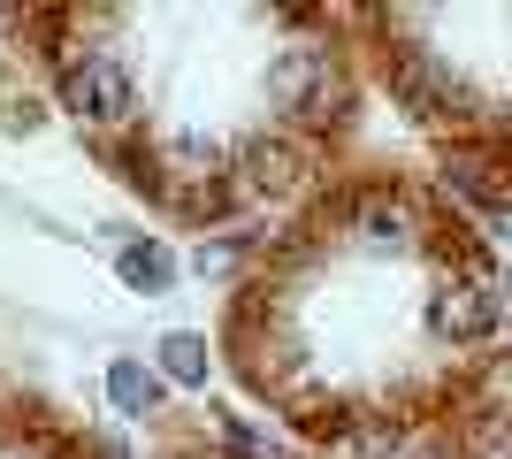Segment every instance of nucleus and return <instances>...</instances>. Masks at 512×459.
I'll use <instances>...</instances> for the list:
<instances>
[{
	"mask_svg": "<svg viewBox=\"0 0 512 459\" xmlns=\"http://www.w3.org/2000/svg\"><path fill=\"white\" fill-rule=\"evenodd\" d=\"M0 459H123V444L85 429V421L54 406L31 383H8L0 375Z\"/></svg>",
	"mask_w": 512,
	"mask_h": 459,
	"instance_id": "obj_4",
	"label": "nucleus"
},
{
	"mask_svg": "<svg viewBox=\"0 0 512 459\" xmlns=\"http://www.w3.org/2000/svg\"><path fill=\"white\" fill-rule=\"evenodd\" d=\"M153 368H161V383H176V391H207V368H214V352L199 329H169L161 345H153Z\"/></svg>",
	"mask_w": 512,
	"mask_h": 459,
	"instance_id": "obj_8",
	"label": "nucleus"
},
{
	"mask_svg": "<svg viewBox=\"0 0 512 459\" xmlns=\"http://www.w3.org/2000/svg\"><path fill=\"white\" fill-rule=\"evenodd\" d=\"M512 314V268L406 176H337L230 276L214 352L306 444L406 452L474 383Z\"/></svg>",
	"mask_w": 512,
	"mask_h": 459,
	"instance_id": "obj_1",
	"label": "nucleus"
},
{
	"mask_svg": "<svg viewBox=\"0 0 512 459\" xmlns=\"http://www.w3.org/2000/svg\"><path fill=\"white\" fill-rule=\"evenodd\" d=\"M375 77L436 138L444 184L512 222V8H360Z\"/></svg>",
	"mask_w": 512,
	"mask_h": 459,
	"instance_id": "obj_3",
	"label": "nucleus"
},
{
	"mask_svg": "<svg viewBox=\"0 0 512 459\" xmlns=\"http://www.w3.org/2000/svg\"><path fill=\"white\" fill-rule=\"evenodd\" d=\"M444 459H512V406H482L459 444H444Z\"/></svg>",
	"mask_w": 512,
	"mask_h": 459,
	"instance_id": "obj_9",
	"label": "nucleus"
},
{
	"mask_svg": "<svg viewBox=\"0 0 512 459\" xmlns=\"http://www.w3.org/2000/svg\"><path fill=\"white\" fill-rule=\"evenodd\" d=\"M115 276H123L130 291H146V299H161V291H176V276H184V261H176L161 238H123L115 245Z\"/></svg>",
	"mask_w": 512,
	"mask_h": 459,
	"instance_id": "obj_7",
	"label": "nucleus"
},
{
	"mask_svg": "<svg viewBox=\"0 0 512 459\" xmlns=\"http://www.w3.org/2000/svg\"><path fill=\"white\" fill-rule=\"evenodd\" d=\"M100 391H107V406H115L123 421H161L169 414V383H161V368L138 360V352H115V360H107Z\"/></svg>",
	"mask_w": 512,
	"mask_h": 459,
	"instance_id": "obj_6",
	"label": "nucleus"
},
{
	"mask_svg": "<svg viewBox=\"0 0 512 459\" xmlns=\"http://www.w3.org/2000/svg\"><path fill=\"white\" fill-rule=\"evenodd\" d=\"M16 46L92 169L199 238L314 199L321 153L360 115L344 16L321 8L46 0Z\"/></svg>",
	"mask_w": 512,
	"mask_h": 459,
	"instance_id": "obj_2",
	"label": "nucleus"
},
{
	"mask_svg": "<svg viewBox=\"0 0 512 459\" xmlns=\"http://www.w3.org/2000/svg\"><path fill=\"white\" fill-rule=\"evenodd\" d=\"M153 459H276V452H268L253 429H237V421H222V429H199V421H169V429L153 437Z\"/></svg>",
	"mask_w": 512,
	"mask_h": 459,
	"instance_id": "obj_5",
	"label": "nucleus"
}]
</instances>
